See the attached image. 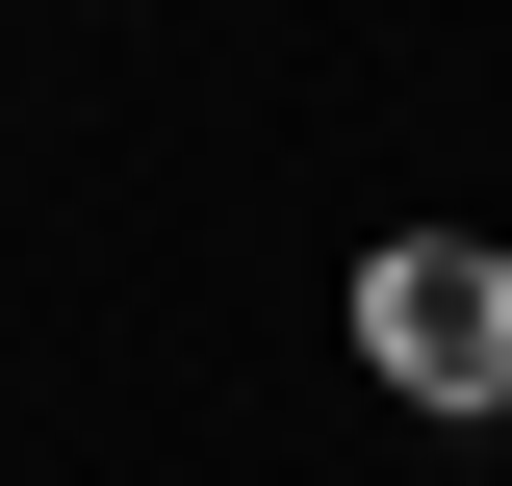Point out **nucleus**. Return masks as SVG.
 Masks as SVG:
<instances>
[{
  "instance_id": "f257e3e1",
  "label": "nucleus",
  "mask_w": 512,
  "mask_h": 486,
  "mask_svg": "<svg viewBox=\"0 0 512 486\" xmlns=\"http://www.w3.org/2000/svg\"><path fill=\"white\" fill-rule=\"evenodd\" d=\"M359 384L384 410H512V256L487 231H384L359 256Z\"/></svg>"
}]
</instances>
